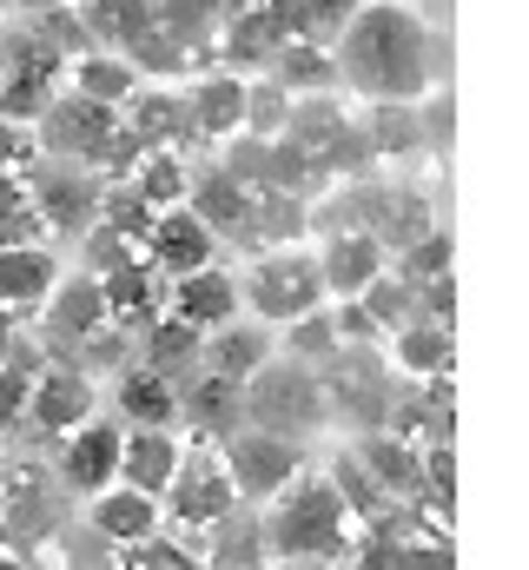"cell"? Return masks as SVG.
I'll use <instances>...</instances> for the list:
<instances>
[{
	"instance_id": "6da1fadb",
	"label": "cell",
	"mask_w": 529,
	"mask_h": 570,
	"mask_svg": "<svg viewBox=\"0 0 529 570\" xmlns=\"http://www.w3.org/2000/svg\"><path fill=\"white\" fill-rule=\"evenodd\" d=\"M338 80H351L358 94H371L378 107H417L423 87L437 80V40L423 33V20L397 0H371L351 13V27L331 47Z\"/></svg>"
},
{
	"instance_id": "7a4b0ae2",
	"label": "cell",
	"mask_w": 529,
	"mask_h": 570,
	"mask_svg": "<svg viewBox=\"0 0 529 570\" xmlns=\"http://www.w3.org/2000/svg\"><path fill=\"white\" fill-rule=\"evenodd\" d=\"M351 531H358V518L318 471H298L259 511V538L278 564H338L351 551Z\"/></svg>"
},
{
	"instance_id": "3957f363",
	"label": "cell",
	"mask_w": 529,
	"mask_h": 570,
	"mask_svg": "<svg viewBox=\"0 0 529 570\" xmlns=\"http://www.w3.org/2000/svg\"><path fill=\"white\" fill-rule=\"evenodd\" d=\"M318 305H331V298H325L318 259L305 246H264L259 259L239 273V312L259 318V325H298Z\"/></svg>"
},
{
	"instance_id": "277c9868",
	"label": "cell",
	"mask_w": 529,
	"mask_h": 570,
	"mask_svg": "<svg viewBox=\"0 0 529 570\" xmlns=\"http://www.w3.org/2000/svg\"><path fill=\"white\" fill-rule=\"evenodd\" d=\"M239 412H246V425L252 431L291 438V444L331 419V412H325V385H318V372L298 365V358H264L259 379L239 385Z\"/></svg>"
},
{
	"instance_id": "5b68a950",
	"label": "cell",
	"mask_w": 529,
	"mask_h": 570,
	"mask_svg": "<svg viewBox=\"0 0 529 570\" xmlns=\"http://www.w3.org/2000/svg\"><path fill=\"white\" fill-rule=\"evenodd\" d=\"M212 451H219V464H226L239 504H259V511L291 484V478H298V471H305V451H298L291 438H271V431H252V425L226 431Z\"/></svg>"
},
{
	"instance_id": "8992f818",
	"label": "cell",
	"mask_w": 529,
	"mask_h": 570,
	"mask_svg": "<svg viewBox=\"0 0 529 570\" xmlns=\"http://www.w3.org/2000/svg\"><path fill=\"white\" fill-rule=\"evenodd\" d=\"M232 511H239V491H232V478H226L219 451H212V444H206V451H192V444H186V464H179V478L166 484L159 518H172L179 531H219Z\"/></svg>"
},
{
	"instance_id": "52a82bcc",
	"label": "cell",
	"mask_w": 529,
	"mask_h": 570,
	"mask_svg": "<svg viewBox=\"0 0 529 570\" xmlns=\"http://www.w3.org/2000/svg\"><path fill=\"white\" fill-rule=\"evenodd\" d=\"M219 253V239L206 233V219H192V206H166L146 219L139 233V259L159 273V279H186V273H206Z\"/></svg>"
},
{
	"instance_id": "ba28073f",
	"label": "cell",
	"mask_w": 529,
	"mask_h": 570,
	"mask_svg": "<svg viewBox=\"0 0 529 570\" xmlns=\"http://www.w3.org/2000/svg\"><path fill=\"white\" fill-rule=\"evenodd\" d=\"M311 259H318L325 298H338V305L365 298V285L378 279V273H391V253L378 246V233H358V226H331Z\"/></svg>"
},
{
	"instance_id": "9c48e42d",
	"label": "cell",
	"mask_w": 529,
	"mask_h": 570,
	"mask_svg": "<svg viewBox=\"0 0 529 570\" xmlns=\"http://www.w3.org/2000/svg\"><path fill=\"white\" fill-rule=\"evenodd\" d=\"M87 419H100V392L87 385L80 365H40L33 372V392H27V419L20 425L33 431H80Z\"/></svg>"
},
{
	"instance_id": "30bf717a",
	"label": "cell",
	"mask_w": 529,
	"mask_h": 570,
	"mask_svg": "<svg viewBox=\"0 0 529 570\" xmlns=\"http://www.w3.org/2000/svg\"><path fill=\"white\" fill-rule=\"evenodd\" d=\"M166 318H172V325H186L192 338H206V332H219V325L246 318V312H239V273L206 266V273L172 279V292H166Z\"/></svg>"
},
{
	"instance_id": "8fae6325",
	"label": "cell",
	"mask_w": 529,
	"mask_h": 570,
	"mask_svg": "<svg viewBox=\"0 0 529 570\" xmlns=\"http://www.w3.org/2000/svg\"><path fill=\"white\" fill-rule=\"evenodd\" d=\"M120 438L127 431L113 425V419H87L80 431H67V444H60V484L73 498H100L120 478Z\"/></svg>"
},
{
	"instance_id": "7c38bea8",
	"label": "cell",
	"mask_w": 529,
	"mask_h": 570,
	"mask_svg": "<svg viewBox=\"0 0 529 570\" xmlns=\"http://www.w3.org/2000/svg\"><path fill=\"white\" fill-rule=\"evenodd\" d=\"M113 318H107V292L93 273H60V285L47 292V338L53 345H93L107 338Z\"/></svg>"
},
{
	"instance_id": "4fadbf2b",
	"label": "cell",
	"mask_w": 529,
	"mask_h": 570,
	"mask_svg": "<svg viewBox=\"0 0 529 570\" xmlns=\"http://www.w3.org/2000/svg\"><path fill=\"white\" fill-rule=\"evenodd\" d=\"M264 358H278V338H271V325H259V318H232V325H219V332L199 338V372L206 379H226V385L259 379Z\"/></svg>"
},
{
	"instance_id": "5bb4252c",
	"label": "cell",
	"mask_w": 529,
	"mask_h": 570,
	"mask_svg": "<svg viewBox=\"0 0 529 570\" xmlns=\"http://www.w3.org/2000/svg\"><path fill=\"white\" fill-rule=\"evenodd\" d=\"M179 464H186V438L179 431H127L113 484H127L139 498H166V484L179 478Z\"/></svg>"
},
{
	"instance_id": "9a60e30c",
	"label": "cell",
	"mask_w": 529,
	"mask_h": 570,
	"mask_svg": "<svg viewBox=\"0 0 529 570\" xmlns=\"http://www.w3.org/2000/svg\"><path fill=\"white\" fill-rule=\"evenodd\" d=\"M113 412L127 431H172L179 425V385L166 372H152L146 358L120 365V385H113Z\"/></svg>"
},
{
	"instance_id": "2e32d148",
	"label": "cell",
	"mask_w": 529,
	"mask_h": 570,
	"mask_svg": "<svg viewBox=\"0 0 529 570\" xmlns=\"http://www.w3.org/2000/svg\"><path fill=\"white\" fill-rule=\"evenodd\" d=\"M60 285V253L40 239H13L0 246V312H33L47 305V292Z\"/></svg>"
},
{
	"instance_id": "e0dca14e",
	"label": "cell",
	"mask_w": 529,
	"mask_h": 570,
	"mask_svg": "<svg viewBox=\"0 0 529 570\" xmlns=\"http://www.w3.org/2000/svg\"><path fill=\"white\" fill-rule=\"evenodd\" d=\"M87 518H93V531L113 544V551H139V544H152L159 538V498H139L127 484H107L100 498H87Z\"/></svg>"
},
{
	"instance_id": "ac0fdd59",
	"label": "cell",
	"mask_w": 529,
	"mask_h": 570,
	"mask_svg": "<svg viewBox=\"0 0 529 570\" xmlns=\"http://www.w3.org/2000/svg\"><path fill=\"white\" fill-rule=\"evenodd\" d=\"M40 120H47V146L67 159H107V146L120 140V114H107L93 100H60Z\"/></svg>"
},
{
	"instance_id": "d6986e66",
	"label": "cell",
	"mask_w": 529,
	"mask_h": 570,
	"mask_svg": "<svg viewBox=\"0 0 529 570\" xmlns=\"http://www.w3.org/2000/svg\"><path fill=\"white\" fill-rule=\"evenodd\" d=\"M391 365L417 385H443L450 365H457V332L437 325V318H410L391 332Z\"/></svg>"
},
{
	"instance_id": "ffe728a7",
	"label": "cell",
	"mask_w": 529,
	"mask_h": 570,
	"mask_svg": "<svg viewBox=\"0 0 529 570\" xmlns=\"http://www.w3.org/2000/svg\"><path fill=\"white\" fill-rule=\"evenodd\" d=\"M186 127L199 134V140L226 146L246 134V80L239 73H212V80H199L192 94H186Z\"/></svg>"
},
{
	"instance_id": "44dd1931",
	"label": "cell",
	"mask_w": 529,
	"mask_h": 570,
	"mask_svg": "<svg viewBox=\"0 0 529 570\" xmlns=\"http://www.w3.org/2000/svg\"><path fill=\"white\" fill-rule=\"evenodd\" d=\"M351 458L365 464V478H371L385 498H417V484H423V444H410V438H397V431H365V444H358Z\"/></svg>"
},
{
	"instance_id": "7402d4cb",
	"label": "cell",
	"mask_w": 529,
	"mask_h": 570,
	"mask_svg": "<svg viewBox=\"0 0 529 570\" xmlns=\"http://www.w3.org/2000/svg\"><path fill=\"white\" fill-rule=\"evenodd\" d=\"M132 94H139V67L120 60V53H87L73 60V100H93L107 114H120Z\"/></svg>"
},
{
	"instance_id": "603a6c76",
	"label": "cell",
	"mask_w": 529,
	"mask_h": 570,
	"mask_svg": "<svg viewBox=\"0 0 529 570\" xmlns=\"http://www.w3.org/2000/svg\"><path fill=\"white\" fill-rule=\"evenodd\" d=\"M179 419H186V425H199V431L219 425V438H226V431H239V425H246V412H239V385L192 372V385H179Z\"/></svg>"
},
{
	"instance_id": "cb8c5ba5",
	"label": "cell",
	"mask_w": 529,
	"mask_h": 570,
	"mask_svg": "<svg viewBox=\"0 0 529 570\" xmlns=\"http://www.w3.org/2000/svg\"><path fill=\"white\" fill-rule=\"evenodd\" d=\"M186 186H192V179H186L179 153H172V146H146L127 193L146 206V213H166V206H186Z\"/></svg>"
},
{
	"instance_id": "d4e9b609",
	"label": "cell",
	"mask_w": 529,
	"mask_h": 570,
	"mask_svg": "<svg viewBox=\"0 0 529 570\" xmlns=\"http://www.w3.org/2000/svg\"><path fill=\"white\" fill-rule=\"evenodd\" d=\"M100 213V186L93 179H67V173H53L47 179V193H40V206H33V219H47V226H87Z\"/></svg>"
},
{
	"instance_id": "484cf974",
	"label": "cell",
	"mask_w": 529,
	"mask_h": 570,
	"mask_svg": "<svg viewBox=\"0 0 529 570\" xmlns=\"http://www.w3.org/2000/svg\"><path fill=\"white\" fill-rule=\"evenodd\" d=\"M331 491L345 498V511H351V518H385V511H391V498H385V491L365 478V464H358L351 451L338 458V471H331Z\"/></svg>"
},
{
	"instance_id": "4316f807",
	"label": "cell",
	"mask_w": 529,
	"mask_h": 570,
	"mask_svg": "<svg viewBox=\"0 0 529 570\" xmlns=\"http://www.w3.org/2000/svg\"><path fill=\"white\" fill-rule=\"evenodd\" d=\"M33 372H40V358L13 345V358L0 365V431H13L20 419H27V392H33Z\"/></svg>"
},
{
	"instance_id": "83f0119b",
	"label": "cell",
	"mask_w": 529,
	"mask_h": 570,
	"mask_svg": "<svg viewBox=\"0 0 529 570\" xmlns=\"http://www.w3.org/2000/svg\"><path fill=\"white\" fill-rule=\"evenodd\" d=\"M132 558H139V570H199V558L172 551V538H152V544H139Z\"/></svg>"
},
{
	"instance_id": "f1b7e54d",
	"label": "cell",
	"mask_w": 529,
	"mask_h": 570,
	"mask_svg": "<svg viewBox=\"0 0 529 570\" xmlns=\"http://www.w3.org/2000/svg\"><path fill=\"white\" fill-rule=\"evenodd\" d=\"M27 159V127H13V120H0V179H13V166Z\"/></svg>"
},
{
	"instance_id": "f546056e",
	"label": "cell",
	"mask_w": 529,
	"mask_h": 570,
	"mask_svg": "<svg viewBox=\"0 0 529 570\" xmlns=\"http://www.w3.org/2000/svg\"><path fill=\"white\" fill-rule=\"evenodd\" d=\"M13 345H20V338H13V312H0V365L13 358Z\"/></svg>"
},
{
	"instance_id": "4dcf8cb0",
	"label": "cell",
	"mask_w": 529,
	"mask_h": 570,
	"mask_svg": "<svg viewBox=\"0 0 529 570\" xmlns=\"http://www.w3.org/2000/svg\"><path fill=\"white\" fill-rule=\"evenodd\" d=\"M0 570H27V564H20V558H13V551H0Z\"/></svg>"
},
{
	"instance_id": "1f68e13d",
	"label": "cell",
	"mask_w": 529,
	"mask_h": 570,
	"mask_svg": "<svg viewBox=\"0 0 529 570\" xmlns=\"http://www.w3.org/2000/svg\"><path fill=\"white\" fill-rule=\"evenodd\" d=\"M285 570H331V564H285Z\"/></svg>"
},
{
	"instance_id": "d6a6232c",
	"label": "cell",
	"mask_w": 529,
	"mask_h": 570,
	"mask_svg": "<svg viewBox=\"0 0 529 570\" xmlns=\"http://www.w3.org/2000/svg\"><path fill=\"white\" fill-rule=\"evenodd\" d=\"M0 60H7V47H0Z\"/></svg>"
}]
</instances>
